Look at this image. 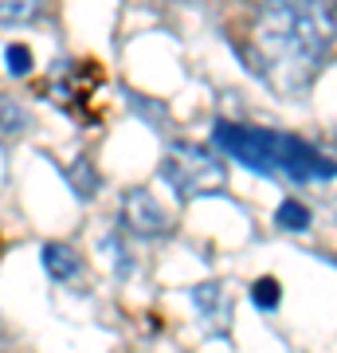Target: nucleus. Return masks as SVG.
<instances>
[{"label": "nucleus", "instance_id": "nucleus-8", "mask_svg": "<svg viewBox=\"0 0 337 353\" xmlns=\"http://www.w3.org/2000/svg\"><path fill=\"white\" fill-rule=\"evenodd\" d=\"M8 63H12V75H24L28 71V51L24 48H8Z\"/></svg>", "mask_w": 337, "mask_h": 353}, {"label": "nucleus", "instance_id": "nucleus-7", "mask_svg": "<svg viewBox=\"0 0 337 353\" xmlns=\"http://www.w3.org/2000/svg\"><path fill=\"white\" fill-rule=\"evenodd\" d=\"M39 0H0V24H28L36 20Z\"/></svg>", "mask_w": 337, "mask_h": 353}, {"label": "nucleus", "instance_id": "nucleus-4", "mask_svg": "<svg viewBox=\"0 0 337 353\" xmlns=\"http://www.w3.org/2000/svg\"><path fill=\"white\" fill-rule=\"evenodd\" d=\"M122 228L141 240H157L173 232V212L165 208L150 189H130L122 196Z\"/></svg>", "mask_w": 337, "mask_h": 353}, {"label": "nucleus", "instance_id": "nucleus-3", "mask_svg": "<svg viewBox=\"0 0 337 353\" xmlns=\"http://www.w3.org/2000/svg\"><path fill=\"white\" fill-rule=\"evenodd\" d=\"M161 176L169 181V189L176 196H212L227 185V169L224 161H216L208 150L200 145H173L165 153V165H161Z\"/></svg>", "mask_w": 337, "mask_h": 353}, {"label": "nucleus", "instance_id": "nucleus-5", "mask_svg": "<svg viewBox=\"0 0 337 353\" xmlns=\"http://www.w3.org/2000/svg\"><path fill=\"white\" fill-rule=\"evenodd\" d=\"M43 267H48L51 279L67 283V279L79 275V267H83V263H79L75 248H67V243H48V248H43Z\"/></svg>", "mask_w": 337, "mask_h": 353}, {"label": "nucleus", "instance_id": "nucleus-2", "mask_svg": "<svg viewBox=\"0 0 337 353\" xmlns=\"http://www.w3.org/2000/svg\"><path fill=\"white\" fill-rule=\"evenodd\" d=\"M216 145L236 157V161L259 169V173H287V176H329L334 165H325L322 153H314L310 145H302L298 138L287 134H271V130H247L220 122L216 126Z\"/></svg>", "mask_w": 337, "mask_h": 353}, {"label": "nucleus", "instance_id": "nucleus-6", "mask_svg": "<svg viewBox=\"0 0 337 353\" xmlns=\"http://www.w3.org/2000/svg\"><path fill=\"white\" fill-rule=\"evenodd\" d=\"M28 130V114L8 94H0V138H20Z\"/></svg>", "mask_w": 337, "mask_h": 353}, {"label": "nucleus", "instance_id": "nucleus-1", "mask_svg": "<svg viewBox=\"0 0 337 353\" xmlns=\"http://www.w3.org/2000/svg\"><path fill=\"white\" fill-rule=\"evenodd\" d=\"M337 20L325 0H263L247 24L243 55L275 94H302L325 67Z\"/></svg>", "mask_w": 337, "mask_h": 353}]
</instances>
